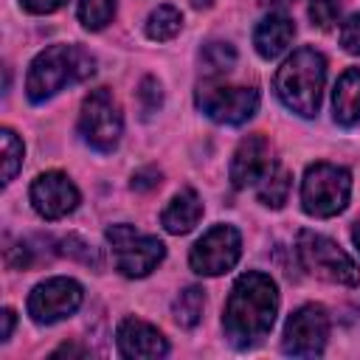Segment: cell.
Instances as JSON below:
<instances>
[{"label":"cell","mask_w":360,"mask_h":360,"mask_svg":"<svg viewBox=\"0 0 360 360\" xmlns=\"http://www.w3.org/2000/svg\"><path fill=\"white\" fill-rule=\"evenodd\" d=\"M276 312H278L276 281L259 270L242 273L233 281L231 295L225 301V312H222L225 338L236 349H250L270 335Z\"/></svg>","instance_id":"1"},{"label":"cell","mask_w":360,"mask_h":360,"mask_svg":"<svg viewBox=\"0 0 360 360\" xmlns=\"http://www.w3.org/2000/svg\"><path fill=\"white\" fill-rule=\"evenodd\" d=\"M93 56L82 45H51L28 68L25 93L34 104L56 96L65 84H76L93 73Z\"/></svg>","instance_id":"2"},{"label":"cell","mask_w":360,"mask_h":360,"mask_svg":"<svg viewBox=\"0 0 360 360\" xmlns=\"http://www.w3.org/2000/svg\"><path fill=\"white\" fill-rule=\"evenodd\" d=\"M326 82V59L315 48H298L276 73V93L287 110L312 118L321 107V90Z\"/></svg>","instance_id":"3"},{"label":"cell","mask_w":360,"mask_h":360,"mask_svg":"<svg viewBox=\"0 0 360 360\" xmlns=\"http://www.w3.org/2000/svg\"><path fill=\"white\" fill-rule=\"evenodd\" d=\"M352 174L335 163H312L301 180V205L309 217H335L349 205Z\"/></svg>","instance_id":"4"},{"label":"cell","mask_w":360,"mask_h":360,"mask_svg":"<svg viewBox=\"0 0 360 360\" xmlns=\"http://www.w3.org/2000/svg\"><path fill=\"white\" fill-rule=\"evenodd\" d=\"M298 259H301L304 270H309L312 276H318L323 281L346 284V287L360 284V267L329 236H321L315 231H301L298 233Z\"/></svg>","instance_id":"5"},{"label":"cell","mask_w":360,"mask_h":360,"mask_svg":"<svg viewBox=\"0 0 360 360\" xmlns=\"http://www.w3.org/2000/svg\"><path fill=\"white\" fill-rule=\"evenodd\" d=\"M197 107L211 121L236 127L256 115L259 90L242 87V84H225V82H219V76H211L197 87Z\"/></svg>","instance_id":"6"},{"label":"cell","mask_w":360,"mask_h":360,"mask_svg":"<svg viewBox=\"0 0 360 360\" xmlns=\"http://www.w3.org/2000/svg\"><path fill=\"white\" fill-rule=\"evenodd\" d=\"M107 242L112 245L115 267L129 278L149 276L166 253V248L158 236H146V233H141V231H135L132 225H124V222L107 228Z\"/></svg>","instance_id":"7"},{"label":"cell","mask_w":360,"mask_h":360,"mask_svg":"<svg viewBox=\"0 0 360 360\" xmlns=\"http://www.w3.org/2000/svg\"><path fill=\"white\" fill-rule=\"evenodd\" d=\"M121 129H124V118L112 93L107 87L90 90L79 112V132L84 135V141L98 152H110L118 146Z\"/></svg>","instance_id":"8"},{"label":"cell","mask_w":360,"mask_h":360,"mask_svg":"<svg viewBox=\"0 0 360 360\" xmlns=\"http://www.w3.org/2000/svg\"><path fill=\"white\" fill-rule=\"evenodd\" d=\"M242 256V236L233 225H214L208 228L188 253V264L200 276H219L228 273Z\"/></svg>","instance_id":"9"},{"label":"cell","mask_w":360,"mask_h":360,"mask_svg":"<svg viewBox=\"0 0 360 360\" xmlns=\"http://www.w3.org/2000/svg\"><path fill=\"white\" fill-rule=\"evenodd\" d=\"M326 338H329L326 309L321 304H304L287 318L281 349L292 357H315L323 352Z\"/></svg>","instance_id":"10"},{"label":"cell","mask_w":360,"mask_h":360,"mask_svg":"<svg viewBox=\"0 0 360 360\" xmlns=\"http://www.w3.org/2000/svg\"><path fill=\"white\" fill-rule=\"evenodd\" d=\"M84 292L73 278L56 276L42 284H37L28 295V315L37 323H56L68 315H73L82 304Z\"/></svg>","instance_id":"11"},{"label":"cell","mask_w":360,"mask_h":360,"mask_svg":"<svg viewBox=\"0 0 360 360\" xmlns=\"http://www.w3.org/2000/svg\"><path fill=\"white\" fill-rule=\"evenodd\" d=\"M31 205L45 219H62L79 205V188L62 172H45L31 183Z\"/></svg>","instance_id":"12"},{"label":"cell","mask_w":360,"mask_h":360,"mask_svg":"<svg viewBox=\"0 0 360 360\" xmlns=\"http://www.w3.org/2000/svg\"><path fill=\"white\" fill-rule=\"evenodd\" d=\"M273 158H270V141L264 135H248L233 152L231 160V183L236 188L259 186L270 172H273Z\"/></svg>","instance_id":"13"},{"label":"cell","mask_w":360,"mask_h":360,"mask_svg":"<svg viewBox=\"0 0 360 360\" xmlns=\"http://www.w3.org/2000/svg\"><path fill=\"white\" fill-rule=\"evenodd\" d=\"M115 340L124 357H163L169 352L166 338L141 318H124Z\"/></svg>","instance_id":"14"},{"label":"cell","mask_w":360,"mask_h":360,"mask_svg":"<svg viewBox=\"0 0 360 360\" xmlns=\"http://www.w3.org/2000/svg\"><path fill=\"white\" fill-rule=\"evenodd\" d=\"M292 37H295V25L287 14H267L253 31V45L262 59H276L290 48Z\"/></svg>","instance_id":"15"},{"label":"cell","mask_w":360,"mask_h":360,"mask_svg":"<svg viewBox=\"0 0 360 360\" xmlns=\"http://www.w3.org/2000/svg\"><path fill=\"white\" fill-rule=\"evenodd\" d=\"M200 217H202V202H200L197 191H194V188H183V191H177V194L169 200V205L163 208L160 225H163L169 233L180 236V233H188V231L200 222Z\"/></svg>","instance_id":"16"},{"label":"cell","mask_w":360,"mask_h":360,"mask_svg":"<svg viewBox=\"0 0 360 360\" xmlns=\"http://www.w3.org/2000/svg\"><path fill=\"white\" fill-rule=\"evenodd\" d=\"M332 110H335V121L343 127L360 121V68H349L340 73L332 93Z\"/></svg>","instance_id":"17"},{"label":"cell","mask_w":360,"mask_h":360,"mask_svg":"<svg viewBox=\"0 0 360 360\" xmlns=\"http://www.w3.org/2000/svg\"><path fill=\"white\" fill-rule=\"evenodd\" d=\"M202 309H205V292H202V287H186L174 298V304H172V315H174V321L183 329L197 326L200 318H202Z\"/></svg>","instance_id":"18"},{"label":"cell","mask_w":360,"mask_h":360,"mask_svg":"<svg viewBox=\"0 0 360 360\" xmlns=\"http://www.w3.org/2000/svg\"><path fill=\"white\" fill-rule=\"evenodd\" d=\"M180 28H183V14L174 6H158L146 20V34L149 39H158V42L177 37Z\"/></svg>","instance_id":"19"},{"label":"cell","mask_w":360,"mask_h":360,"mask_svg":"<svg viewBox=\"0 0 360 360\" xmlns=\"http://www.w3.org/2000/svg\"><path fill=\"white\" fill-rule=\"evenodd\" d=\"M290 194V172L276 166L262 183H259V202L270 205V208H281L287 202Z\"/></svg>","instance_id":"20"},{"label":"cell","mask_w":360,"mask_h":360,"mask_svg":"<svg viewBox=\"0 0 360 360\" xmlns=\"http://www.w3.org/2000/svg\"><path fill=\"white\" fill-rule=\"evenodd\" d=\"M200 59H202L208 76H222V73H228V70L233 68L236 51H233L228 42H208V45L202 48Z\"/></svg>","instance_id":"21"},{"label":"cell","mask_w":360,"mask_h":360,"mask_svg":"<svg viewBox=\"0 0 360 360\" xmlns=\"http://www.w3.org/2000/svg\"><path fill=\"white\" fill-rule=\"evenodd\" d=\"M115 14V0H79V20L84 28L98 31Z\"/></svg>","instance_id":"22"},{"label":"cell","mask_w":360,"mask_h":360,"mask_svg":"<svg viewBox=\"0 0 360 360\" xmlns=\"http://www.w3.org/2000/svg\"><path fill=\"white\" fill-rule=\"evenodd\" d=\"M0 141H3V183H11L22 166V143L11 129H3Z\"/></svg>","instance_id":"23"},{"label":"cell","mask_w":360,"mask_h":360,"mask_svg":"<svg viewBox=\"0 0 360 360\" xmlns=\"http://www.w3.org/2000/svg\"><path fill=\"white\" fill-rule=\"evenodd\" d=\"M340 17V0H312L309 3V20L315 28L329 31Z\"/></svg>","instance_id":"24"},{"label":"cell","mask_w":360,"mask_h":360,"mask_svg":"<svg viewBox=\"0 0 360 360\" xmlns=\"http://www.w3.org/2000/svg\"><path fill=\"white\" fill-rule=\"evenodd\" d=\"M340 45H343L349 53L360 56V14H352V17L343 22V28H340Z\"/></svg>","instance_id":"25"},{"label":"cell","mask_w":360,"mask_h":360,"mask_svg":"<svg viewBox=\"0 0 360 360\" xmlns=\"http://www.w3.org/2000/svg\"><path fill=\"white\" fill-rule=\"evenodd\" d=\"M138 98H141V104H143V110L146 112H152V110H158L160 107V84H158V79H143L141 82V87H138Z\"/></svg>","instance_id":"26"},{"label":"cell","mask_w":360,"mask_h":360,"mask_svg":"<svg viewBox=\"0 0 360 360\" xmlns=\"http://www.w3.org/2000/svg\"><path fill=\"white\" fill-rule=\"evenodd\" d=\"M155 186H160V172L155 166H146V169H141V172L132 174V188L135 191H149Z\"/></svg>","instance_id":"27"},{"label":"cell","mask_w":360,"mask_h":360,"mask_svg":"<svg viewBox=\"0 0 360 360\" xmlns=\"http://www.w3.org/2000/svg\"><path fill=\"white\" fill-rule=\"evenodd\" d=\"M20 3H22V8L31 11V14H51V11L62 8L68 0H20Z\"/></svg>","instance_id":"28"},{"label":"cell","mask_w":360,"mask_h":360,"mask_svg":"<svg viewBox=\"0 0 360 360\" xmlns=\"http://www.w3.org/2000/svg\"><path fill=\"white\" fill-rule=\"evenodd\" d=\"M11 329H14V312L11 309H3V332H0V338L8 340L11 338Z\"/></svg>","instance_id":"29"},{"label":"cell","mask_w":360,"mask_h":360,"mask_svg":"<svg viewBox=\"0 0 360 360\" xmlns=\"http://www.w3.org/2000/svg\"><path fill=\"white\" fill-rule=\"evenodd\" d=\"M59 354H84V349H79V346H59L56 352H53V357H59Z\"/></svg>","instance_id":"30"},{"label":"cell","mask_w":360,"mask_h":360,"mask_svg":"<svg viewBox=\"0 0 360 360\" xmlns=\"http://www.w3.org/2000/svg\"><path fill=\"white\" fill-rule=\"evenodd\" d=\"M352 239H354V245H357V250H360V222H354V228H352Z\"/></svg>","instance_id":"31"},{"label":"cell","mask_w":360,"mask_h":360,"mask_svg":"<svg viewBox=\"0 0 360 360\" xmlns=\"http://www.w3.org/2000/svg\"><path fill=\"white\" fill-rule=\"evenodd\" d=\"M194 6H208V3H214V0H191Z\"/></svg>","instance_id":"32"},{"label":"cell","mask_w":360,"mask_h":360,"mask_svg":"<svg viewBox=\"0 0 360 360\" xmlns=\"http://www.w3.org/2000/svg\"><path fill=\"white\" fill-rule=\"evenodd\" d=\"M267 3H295V0H267Z\"/></svg>","instance_id":"33"}]
</instances>
